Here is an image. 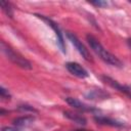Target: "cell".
I'll use <instances>...</instances> for the list:
<instances>
[{"instance_id": "cell-1", "label": "cell", "mask_w": 131, "mask_h": 131, "mask_svg": "<svg viewBox=\"0 0 131 131\" xmlns=\"http://www.w3.org/2000/svg\"><path fill=\"white\" fill-rule=\"evenodd\" d=\"M86 39H87V42H88L89 46L91 47V49L104 62H106V63H108V64H111L113 67H116V68H122L123 67L122 61L116 55H114L113 53H111L110 51H107L95 37H93L92 35H87L86 36Z\"/></svg>"}, {"instance_id": "cell-2", "label": "cell", "mask_w": 131, "mask_h": 131, "mask_svg": "<svg viewBox=\"0 0 131 131\" xmlns=\"http://www.w3.org/2000/svg\"><path fill=\"white\" fill-rule=\"evenodd\" d=\"M1 49L3 51V53L7 56V58L12 61L14 64H16L17 67L25 69V70H31L32 69V64L31 62L26 59L24 56H21L19 53L15 52L10 46H8L4 41H1Z\"/></svg>"}, {"instance_id": "cell-3", "label": "cell", "mask_w": 131, "mask_h": 131, "mask_svg": "<svg viewBox=\"0 0 131 131\" xmlns=\"http://www.w3.org/2000/svg\"><path fill=\"white\" fill-rule=\"evenodd\" d=\"M37 16L38 17H40L41 19H43L50 28H52V30L55 32V35H56V38H57V43H58V46H59V48H60V50L63 52V53H66V46H64V40H63V37H62V33H61V31H60V29H59V27L57 26V24L56 23H54L52 19H50V18H48V17H46V16H44V15H40V14H37Z\"/></svg>"}, {"instance_id": "cell-4", "label": "cell", "mask_w": 131, "mask_h": 131, "mask_svg": "<svg viewBox=\"0 0 131 131\" xmlns=\"http://www.w3.org/2000/svg\"><path fill=\"white\" fill-rule=\"evenodd\" d=\"M67 37L69 38V40L71 41V43L76 47V49L78 50V52L82 55V57H84L86 60H90V53L89 51L86 49V47L82 44V42L77 38V36L71 32H67Z\"/></svg>"}, {"instance_id": "cell-5", "label": "cell", "mask_w": 131, "mask_h": 131, "mask_svg": "<svg viewBox=\"0 0 131 131\" xmlns=\"http://www.w3.org/2000/svg\"><path fill=\"white\" fill-rule=\"evenodd\" d=\"M66 68H67V70H68L72 75H74V76H76V77H78V78L84 79V78H86V77L89 76L88 72H87L81 64H79L78 62H74V61L67 62Z\"/></svg>"}, {"instance_id": "cell-6", "label": "cell", "mask_w": 131, "mask_h": 131, "mask_svg": "<svg viewBox=\"0 0 131 131\" xmlns=\"http://www.w3.org/2000/svg\"><path fill=\"white\" fill-rule=\"evenodd\" d=\"M101 78H102V80H103L107 85H110L111 87L115 88L116 90H119L120 92H122V93L126 94L129 98H131V89H130V88H128V87H127V86H125V85L120 84L118 81L114 80V79H113V78H111V77L102 76Z\"/></svg>"}, {"instance_id": "cell-7", "label": "cell", "mask_w": 131, "mask_h": 131, "mask_svg": "<svg viewBox=\"0 0 131 131\" xmlns=\"http://www.w3.org/2000/svg\"><path fill=\"white\" fill-rule=\"evenodd\" d=\"M66 101L69 105H71L72 107H74L76 110H79V111H83V112H96L97 111L93 106L85 104L84 102H82V101H80V100H78L77 98H74V97H67Z\"/></svg>"}, {"instance_id": "cell-8", "label": "cell", "mask_w": 131, "mask_h": 131, "mask_svg": "<svg viewBox=\"0 0 131 131\" xmlns=\"http://www.w3.org/2000/svg\"><path fill=\"white\" fill-rule=\"evenodd\" d=\"M94 120L97 124H102V125H107V126H112V127H118V128H124L125 124L119 121H116L114 119L107 118V117H102V116H97L94 117Z\"/></svg>"}, {"instance_id": "cell-9", "label": "cell", "mask_w": 131, "mask_h": 131, "mask_svg": "<svg viewBox=\"0 0 131 131\" xmlns=\"http://www.w3.org/2000/svg\"><path fill=\"white\" fill-rule=\"evenodd\" d=\"M108 96L110 94L101 89L89 90L87 93H85V97L90 100H102V99H106Z\"/></svg>"}, {"instance_id": "cell-10", "label": "cell", "mask_w": 131, "mask_h": 131, "mask_svg": "<svg viewBox=\"0 0 131 131\" xmlns=\"http://www.w3.org/2000/svg\"><path fill=\"white\" fill-rule=\"evenodd\" d=\"M35 121V117L33 116H21L18 118H15L12 123L13 125H15L16 127H28L30 125H32Z\"/></svg>"}, {"instance_id": "cell-11", "label": "cell", "mask_w": 131, "mask_h": 131, "mask_svg": "<svg viewBox=\"0 0 131 131\" xmlns=\"http://www.w3.org/2000/svg\"><path fill=\"white\" fill-rule=\"evenodd\" d=\"M64 117H67L68 119H70L71 121L77 123V124H80V125H85L86 124V119L84 117H82L81 115L79 114H76V113H72V112H64Z\"/></svg>"}, {"instance_id": "cell-12", "label": "cell", "mask_w": 131, "mask_h": 131, "mask_svg": "<svg viewBox=\"0 0 131 131\" xmlns=\"http://www.w3.org/2000/svg\"><path fill=\"white\" fill-rule=\"evenodd\" d=\"M0 5H1V7H2V10L6 13V15L9 16V17H12L13 11H12V7H11L10 3L7 2V1H3V0H2V1H0Z\"/></svg>"}, {"instance_id": "cell-13", "label": "cell", "mask_w": 131, "mask_h": 131, "mask_svg": "<svg viewBox=\"0 0 131 131\" xmlns=\"http://www.w3.org/2000/svg\"><path fill=\"white\" fill-rule=\"evenodd\" d=\"M0 96H1V98H3V99H10V97H11L10 93L8 92V90L5 89L3 86L0 87Z\"/></svg>"}, {"instance_id": "cell-14", "label": "cell", "mask_w": 131, "mask_h": 131, "mask_svg": "<svg viewBox=\"0 0 131 131\" xmlns=\"http://www.w3.org/2000/svg\"><path fill=\"white\" fill-rule=\"evenodd\" d=\"M18 110H19V111H24V112H34V113H37V110H35L33 106H30V105H28V104L19 105V106H18Z\"/></svg>"}, {"instance_id": "cell-15", "label": "cell", "mask_w": 131, "mask_h": 131, "mask_svg": "<svg viewBox=\"0 0 131 131\" xmlns=\"http://www.w3.org/2000/svg\"><path fill=\"white\" fill-rule=\"evenodd\" d=\"M91 4L95 5V6H98V7H104L107 5V2L105 1H94V2H91Z\"/></svg>"}, {"instance_id": "cell-16", "label": "cell", "mask_w": 131, "mask_h": 131, "mask_svg": "<svg viewBox=\"0 0 131 131\" xmlns=\"http://www.w3.org/2000/svg\"><path fill=\"white\" fill-rule=\"evenodd\" d=\"M1 131H23V130H20L18 128H15V127H8V126H6V127H3L1 129Z\"/></svg>"}, {"instance_id": "cell-17", "label": "cell", "mask_w": 131, "mask_h": 131, "mask_svg": "<svg viewBox=\"0 0 131 131\" xmlns=\"http://www.w3.org/2000/svg\"><path fill=\"white\" fill-rule=\"evenodd\" d=\"M127 43H128V45H129V47L131 48V38H129V39L127 40Z\"/></svg>"}, {"instance_id": "cell-18", "label": "cell", "mask_w": 131, "mask_h": 131, "mask_svg": "<svg viewBox=\"0 0 131 131\" xmlns=\"http://www.w3.org/2000/svg\"><path fill=\"white\" fill-rule=\"evenodd\" d=\"M77 131H85V130H77Z\"/></svg>"}]
</instances>
